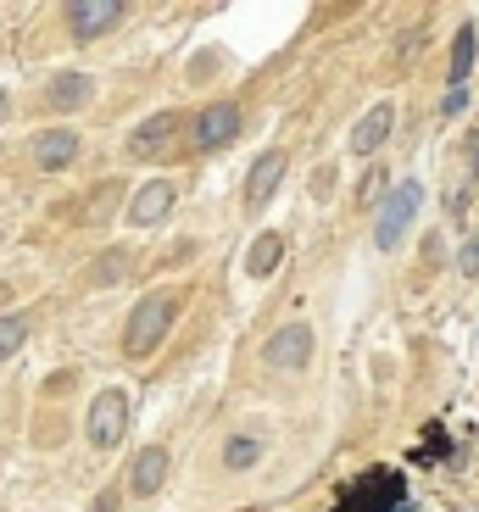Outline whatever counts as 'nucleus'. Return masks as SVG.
<instances>
[{
  "instance_id": "f257e3e1",
  "label": "nucleus",
  "mask_w": 479,
  "mask_h": 512,
  "mask_svg": "<svg viewBox=\"0 0 479 512\" xmlns=\"http://www.w3.org/2000/svg\"><path fill=\"white\" fill-rule=\"evenodd\" d=\"M173 318H179V290H151L140 307L129 312V323H123V351H129L134 362L151 357V351L168 340Z\"/></svg>"
},
{
  "instance_id": "f03ea898",
  "label": "nucleus",
  "mask_w": 479,
  "mask_h": 512,
  "mask_svg": "<svg viewBox=\"0 0 479 512\" xmlns=\"http://www.w3.org/2000/svg\"><path fill=\"white\" fill-rule=\"evenodd\" d=\"M402 507H407V479L396 468H368L335 512H402Z\"/></svg>"
},
{
  "instance_id": "7ed1b4c3",
  "label": "nucleus",
  "mask_w": 479,
  "mask_h": 512,
  "mask_svg": "<svg viewBox=\"0 0 479 512\" xmlns=\"http://www.w3.org/2000/svg\"><path fill=\"white\" fill-rule=\"evenodd\" d=\"M418 201H424L418 179H402L396 190L385 195V206H379V223H374V245H379V251H396V240H402V229L413 223Z\"/></svg>"
},
{
  "instance_id": "20e7f679",
  "label": "nucleus",
  "mask_w": 479,
  "mask_h": 512,
  "mask_svg": "<svg viewBox=\"0 0 479 512\" xmlns=\"http://www.w3.org/2000/svg\"><path fill=\"white\" fill-rule=\"evenodd\" d=\"M123 435H129V396H123V390H101L95 407H90V446L112 451Z\"/></svg>"
},
{
  "instance_id": "39448f33",
  "label": "nucleus",
  "mask_w": 479,
  "mask_h": 512,
  "mask_svg": "<svg viewBox=\"0 0 479 512\" xmlns=\"http://www.w3.org/2000/svg\"><path fill=\"white\" fill-rule=\"evenodd\" d=\"M240 123H246V117H240V106H207V112L195 117V128H190V145L195 151H218V145H229L234 134H240Z\"/></svg>"
},
{
  "instance_id": "423d86ee",
  "label": "nucleus",
  "mask_w": 479,
  "mask_h": 512,
  "mask_svg": "<svg viewBox=\"0 0 479 512\" xmlns=\"http://www.w3.org/2000/svg\"><path fill=\"white\" fill-rule=\"evenodd\" d=\"M62 17H67V28H73V39H101L106 28L123 23V6H117V0H73Z\"/></svg>"
},
{
  "instance_id": "0eeeda50",
  "label": "nucleus",
  "mask_w": 479,
  "mask_h": 512,
  "mask_svg": "<svg viewBox=\"0 0 479 512\" xmlns=\"http://www.w3.org/2000/svg\"><path fill=\"white\" fill-rule=\"evenodd\" d=\"M268 362L273 368H290V373H301L312 362V329L307 323H285V329L268 340Z\"/></svg>"
},
{
  "instance_id": "6e6552de",
  "label": "nucleus",
  "mask_w": 479,
  "mask_h": 512,
  "mask_svg": "<svg viewBox=\"0 0 479 512\" xmlns=\"http://www.w3.org/2000/svg\"><path fill=\"white\" fill-rule=\"evenodd\" d=\"M73 156H78V134H73V128H45V134L34 140V167H39V173H62Z\"/></svg>"
},
{
  "instance_id": "1a4fd4ad",
  "label": "nucleus",
  "mask_w": 479,
  "mask_h": 512,
  "mask_svg": "<svg viewBox=\"0 0 479 512\" xmlns=\"http://www.w3.org/2000/svg\"><path fill=\"white\" fill-rule=\"evenodd\" d=\"M390 128H396V106H385V101H379V106H374V112H368V117H363V123L351 128V151H357V156H368V151H379V145H385V140H390Z\"/></svg>"
},
{
  "instance_id": "9d476101",
  "label": "nucleus",
  "mask_w": 479,
  "mask_h": 512,
  "mask_svg": "<svg viewBox=\"0 0 479 512\" xmlns=\"http://www.w3.org/2000/svg\"><path fill=\"white\" fill-rule=\"evenodd\" d=\"M173 212V184H145V190H134V206H129V223H140V229H151V223H162Z\"/></svg>"
},
{
  "instance_id": "9b49d317",
  "label": "nucleus",
  "mask_w": 479,
  "mask_h": 512,
  "mask_svg": "<svg viewBox=\"0 0 479 512\" xmlns=\"http://www.w3.org/2000/svg\"><path fill=\"white\" fill-rule=\"evenodd\" d=\"M162 479H168V451H162V446H145L140 457H134L129 490H134V496H151V490H162Z\"/></svg>"
},
{
  "instance_id": "f8f14e48",
  "label": "nucleus",
  "mask_w": 479,
  "mask_h": 512,
  "mask_svg": "<svg viewBox=\"0 0 479 512\" xmlns=\"http://www.w3.org/2000/svg\"><path fill=\"white\" fill-rule=\"evenodd\" d=\"M285 179V151H268L257 156V167H251V179H246V206H262L273 195V184Z\"/></svg>"
},
{
  "instance_id": "ddd939ff",
  "label": "nucleus",
  "mask_w": 479,
  "mask_h": 512,
  "mask_svg": "<svg viewBox=\"0 0 479 512\" xmlns=\"http://www.w3.org/2000/svg\"><path fill=\"white\" fill-rule=\"evenodd\" d=\"M279 256H285V234H257V245H251V256H246V273L251 279H268V273L279 268Z\"/></svg>"
},
{
  "instance_id": "4468645a",
  "label": "nucleus",
  "mask_w": 479,
  "mask_h": 512,
  "mask_svg": "<svg viewBox=\"0 0 479 512\" xmlns=\"http://www.w3.org/2000/svg\"><path fill=\"white\" fill-rule=\"evenodd\" d=\"M474 51H479V28L474 23H463V34H457V45H452V90H463L468 84V73H474Z\"/></svg>"
},
{
  "instance_id": "2eb2a0df",
  "label": "nucleus",
  "mask_w": 479,
  "mask_h": 512,
  "mask_svg": "<svg viewBox=\"0 0 479 512\" xmlns=\"http://www.w3.org/2000/svg\"><path fill=\"white\" fill-rule=\"evenodd\" d=\"M90 90H95L90 73H62V78L51 84V106H56V112H73V106L90 101Z\"/></svg>"
},
{
  "instance_id": "dca6fc26",
  "label": "nucleus",
  "mask_w": 479,
  "mask_h": 512,
  "mask_svg": "<svg viewBox=\"0 0 479 512\" xmlns=\"http://www.w3.org/2000/svg\"><path fill=\"white\" fill-rule=\"evenodd\" d=\"M168 134H173V112H162V117H151V123L134 128V134H129V151H134V156L162 151V145H168Z\"/></svg>"
},
{
  "instance_id": "f3484780",
  "label": "nucleus",
  "mask_w": 479,
  "mask_h": 512,
  "mask_svg": "<svg viewBox=\"0 0 479 512\" xmlns=\"http://www.w3.org/2000/svg\"><path fill=\"white\" fill-rule=\"evenodd\" d=\"M257 457H262V440H251V435H234L229 446H223V468H229V474H240V468H251Z\"/></svg>"
},
{
  "instance_id": "a211bd4d",
  "label": "nucleus",
  "mask_w": 479,
  "mask_h": 512,
  "mask_svg": "<svg viewBox=\"0 0 479 512\" xmlns=\"http://www.w3.org/2000/svg\"><path fill=\"white\" fill-rule=\"evenodd\" d=\"M28 340V323L23 318H0V362H12Z\"/></svg>"
},
{
  "instance_id": "6ab92c4d",
  "label": "nucleus",
  "mask_w": 479,
  "mask_h": 512,
  "mask_svg": "<svg viewBox=\"0 0 479 512\" xmlns=\"http://www.w3.org/2000/svg\"><path fill=\"white\" fill-rule=\"evenodd\" d=\"M463 273H474V279H479V234L463 245Z\"/></svg>"
},
{
  "instance_id": "aec40b11",
  "label": "nucleus",
  "mask_w": 479,
  "mask_h": 512,
  "mask_svg": "<svg viewBox=\"0 0 479 512\" xmlns=\"http://www.w3.org/2000/svg\"><path fill=\"white\" fill-rule=\"evenodd\" d=\"M90 512H117V490H106V496L90 501Z\"/></svg>"
},
{
  "instance_id": "412c9836",
  "label": "nucleus",
  "mask_w": 479,
  "mask_h": 512,
  "mask_svg": "<svg viewBox=\"0 0 479 512\" xmlns=\"http://www.w3.org/2000/svg\"><path fill=\"white\" fill-rule=\"evenodd\" d=\"M463 151H468V167L479 173V134H468V140H463Z\"/></svg>"
},
{
  "instance_id": "4be33fe9",
  "label": "nucleus",
  "mask_w": 479,
  "mask_h": 512,
  "mask_svg": "<svg viewBox=\"0 0 479 512\" xmlns=\"http://www.w3.org/2000/svg\"><path fill=\"white\" fill-rule=\"evenodd\" d=\"M6 117H12V101H6V90H0V123H6Z\"/></svg>"
},
{
  "instance_id": "5701e85b",
  "label": "nucleus",
  "mask_w": 479,
  "mask_h": 512,
  "mask_svg": "<svg viewBox=\"0 0 479 512\" xmlns=\"http://www.w3.org/2000/svg\"><path fill=\"white\" fill-rule=\"evenodd\" d=\"M6 301H12V290H6V284H0V307H6Z\"/></svg>"
}]
</instances>
